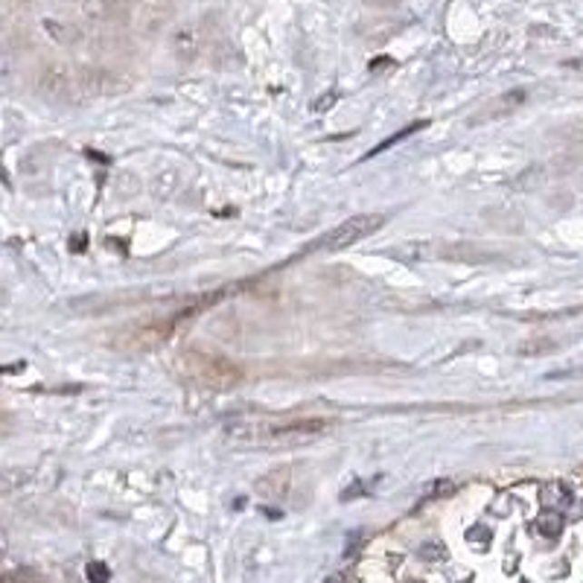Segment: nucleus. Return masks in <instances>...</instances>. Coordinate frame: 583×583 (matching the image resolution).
Here are the masks:
<instances>
[{
	"instance_id": "obj_1",
	"label": "nucleus",
	"mask_w": 583,
	"mask_h": 583,
	"mask_svg": "<svg viewBox=\"0 0 583 583\" xmlns=\"http://www.w3.org/2000/svg\"><path fill=\"white\" fill-rule=\"evenodd\" d=\"M332 418H274V420H237L228 423L225 438L237 447H266V450H292L301 443H312L332 432Z\"/></svg>"
},
{
	"instance_id": "obj_2",
	"label": "nucleus",
	"mask_w": 583,
	"mask_h": 583,
	"mask_svg": "<svg viewBox=\"0 0 583 583\" xmlns=\"http://www.w3.org/2000/svg\"><path fill=\"white\" fill-rule=\"evenodd\" d=\"M175 371L193 385L211 388V391H231L242 382V368L219 353H199L187 351L178 356Z\"/></svg>"
},
{
	"instance_id": "obj_3",
	"label": "nucleus",
	"mask_w": 583,
	"mask_h": 583,
	"mask_svg": "<svg viewBox=\"0 0 583 583\" xmlns=\"http://www.w3.org/2000/svg\"><path fill=\"white\" fill-rule=\"evenodd\" d=\"M385 225L382 213H362V216H351L347 222H341L339 228H332L330 233H324L312 248L318 252H341V248H351L359 240H368L371 233H377Z\"/></svg>"
},
{
	"instance_id": "obj_4",
	"label": "nucleus",
	"mask_w": 583,
	"mask_h": 583,
	"mask_svg": "<svg viewBox=\"0 0 583 583\" xmlns=\"http://www.w3.org/2000/svg\"><path fill=\"white\" fill-rule=\"evenodd\" d=\"M522 103H525V91H513V94H508V96H499L496 108H490L484 117H499V114H505V111L517 108V105H522Z\"/></svg>"
},
{
	"instance_id": "obj_5",
	"label": "nucleus",
	"mask_w": 583,
	"mask_h": 583,
	"mask_svg": "<svg viewBox=\"0 0 583 583\" xmlns=\"http://www.w3.org/2000/svg\"><path fill=\"white\" fill-rule=\"evenodd\" d=\"M423 126H426V123H414V126H409V129H402V132H397L394 137H388V141H382V143H380L377 149H373V152H371V158H373V155H380V152H385L388 146H394L397 141H402V137H409L411 132H418V129H423Z\"/></svg>"
},
{
	"instance_id": "obj_6",
	"label": "nucleus",
	"mask_w": 583,
	"mask_h": 583,
	"mask_svg": "<svg viewBox=\"0 0 583 583\" xmlns=\"http://www.w3.org/2000/svg\"><path fill=\"white\" fill-rule=\"evenodd\" d=\"M88 578H91V583H108V568L103 563H91Z\"/></svg>"
},
{
	"instance_id": "obj_7",
	"label": "nucleus",
	"mask_w": 583,
	"mask_h": 583,
	"mask_svg": "<svg viewBox=\"0 0 583 583\" xmlns=\"http://www.w3.org/2000/svg\"><path fill=\"white\" fill-rule=\"evenodd\" d=\"M365 4H371V6H380V9H388V6H397L400 0H365Z\"/></svg>"
},
{
	"instance_id": "obj_8",
	"label": "nucleus",
	"mask_w": 583,
	"mask_h": 583,
	"mask_svg": "<svg viewBox=\"0 0 583 583\" xmlns=\"http://www.w3.org/2000/svg\"><path fill=\"white\" fill-rule=\"evenodd\" d=\"M563 67H568V71L583 74V59H568V62H563Z\"/></svg>"
}]
</instances>
